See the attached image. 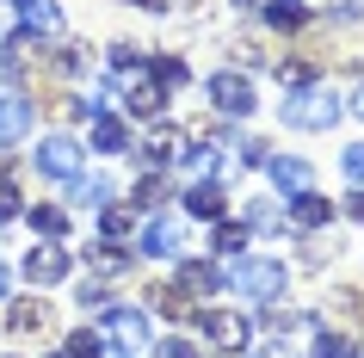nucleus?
Returning <instances> with one entry per match:
<instances>
[{
  "mask_svg": "<svg viewBox=\"0 0 364 358\" xmlns=\"http://www.w3.org/2000/svg\"><path fill=\"white\" fill-rule=\"evenodd\" d=\"M216 265H223V290L259 302V309L290 290V265L284 260H266V253H235V260H216Z\"/></svg>",
  "mask_w": 364,
  "mask_h": 358,
  "instance_id": "nucleus-1",
  "label": "nucleus"
},
{
  "mask_svg": "<svg viewBox=\"0 0 364 358\" xmlns=\"http://www.w3.org/2000/svg\"><path fill=\"white\" fill-rule=\"evenodd\" d=\"M346 112V99L340 87H327V80H309V87H296V93H284V105H278V124L284 130H309V136H321L333 130Z\"/></svg>",
  "mask_w": 364,
  "mask_h": 358,
  "instance_id": "nucleus-2",
  "label": "nucleus"
},
{
  "mask_svg": "<svg viewBox=\"0 0 364 358\" xmlns=\"http://www.w3.org/2000/svg\"><path fill=\"white\" fill-rule=\"evenodd\" d=\"M93 327L105 334V346H117V352H142V346H154L149 309H136V302H105Z\"/></svg>",
  "mask_w": 364,
  "mask_h": 358,
  "instance_id": "nucleus-3",
  "label": "nucleus"
},
{
  "mask_svg": "<svg viewBox=\"0 0 364 358\" xmlns=\"http://www.w3.org/2000/svg\"><path fill=\"white\" fill-rule=\"evenodd\" d=\"M31 167L43 173V179H75V173H87V149H80L68 130H50V136H38V149H31Z\"/></svg>",
  "mask_w": 364,
  "mask_h": 358,
  "instance_id": "nucleus-4",
  "label": "nucleus"
},
{
  "mask_svg": "<svg viewBox=\"0 0 364 358\" xmlns=\"http://www.w3.org/2000/svg\"><path fill=\"white\" fill-rule=\"evenodd\" d=\"M198 334H204V339H210V346H216V352H247V346H253V321L247 315H235V309H198Z\"/></svg>",
  "mask_w": 364,
  "mask_h": 358,
  "instance_id": "nucleus-5",
  "label": "nucleus"
},
{
  "mask_svg": "<svg viewBox=\"0 0 364 358\" xmlns=\"http://www.w3.org/2000/svg\"><path fill=\"white\" fill-rule=\"evenodd\" d=\"M136 253H142V260H179V253H186V216L154 210L149 223L136 228Z\"/></svg>",
  "mask_w": 364,
  "mask_h": 358,
  "instance_id": "nucleus-6",
  "label": "nucleus"
},
{
  "mask_svg": "<svg viewBox=\"0 0 364 358\" xmlns=\"http://www.w3.org/2000/svg\"><path fill=\"white\" fill-rule=\"evenodd\" d=\"M210 105L223 117H253V80H247V68H216L210 75Z\"/></svg>",
  "mask_w": 364,
  "mask_h": 358,
  "instance_id": "nucleus-7",
  "label": "nucleus"
},
{
  "mask_svg": "<svg viewBox=\"0 0 364 358\" xmlns=\"http://www.w3.org/2000/svg\"><path fill=\"white\" fill-rule=\"evenodd\" d=\"M124 87V112L130 117H142V124H154V117H167V87L149 75V68H136V75H124L117 80Z\"/></svg>",
  "mask_w": 364,
  "mask_h": 358,
  "instance_id": "nucleus-8",
  "label": "nucleus"
},
{
  "mask_svg": "<svg viewBox=\"0 0 364 358\" xmlns=\"http://www.w3.org/2000/svg\"><path fill=\"white\" fill-rule=\"evenodd\" d=\"M68 272H75L68 241H38L31 253H25V278H31V290H50V284H62Z\"/></svg>",
  "mask_w": 364,
  "mask_h": 358,
  "instance_id": "nucleus-9",
  "label": "nucleus"
},
{
  "mask_svg": "<svg viewBox=\"0 0 364 358\" xmlns=\"http://www.w3.org/2000/svg\"><path fill=\"white\" fill-rule=\"evenodd\" d=\"M31 130H38V99L6 87V93H0V149H19Z\"/></svg>",
  "mask_w": 364,
  "mask_h": 358,
  "instance_id": "nucleus-10",
  "label": "nucleus"
},
{
  "mask_svg": "<svg viewBox=\"0 0 364 358\" xmlns=\"http://www.w3.org/2000/svg\"><path fill=\"white\" fill-rule=\"evenodd\" d=\"M284 223L296 228V235H321V228L333 223V198H321L315 186L296 191V198H284Z\"/></svg>",
  "mask_w": 364,
  "mask_h": 358,
  "instance_id": "nucleus-11",
  "label": "nucleus"
},
{
  "mask_svg": "<svg viewBox=\"0 0 364 358\" xmlns=\"http://www.w3.org/2000/svg\"><path fill=\"white\" fill-rule=\"evenodd\" d=\"M223 161H229V154L216 149V142H204V136H186V142L173 149V167L186 173V179H216V173H223Z\"/></svg>",
  "mask_w": 364,
  "mask_h": 358,
  "instance_id": "nucleus-12",
  "label": "nucleus"
},
{
  "mask_svg": "<svg viewBox=\"0 0 364 358\" xmlns=\"http://www.w3.org/2000/svg\"><path fill=\"white\" fill-rule=\"evenodd\" d=\"M186 142V130L179 124H167V117H154V130L136 142V167H173V149Z\"/></svg>",
  "mask_w": 364,
  "mask_h": 358,
  "instance_id": "nucleus-13",
  "label": "nucleus"
},
{
  "mask_svg": "<svg viewBox=\"0 0 364 358\" xmlns=\"http://www.w3.org/2000/svg\"><path fill=\"white\" fill-rule=\"evenodd\" d=\"M179 204H186V223H223V216H229V198H223V186H216V179H192V186L179 191Z\"/></svg>",
  "mask_w": 364,
  "mask_h": 358,
  "instance_id": "nucleus-14",
  "label": "nucleus"
},
{
  "mask_svg": "<svg viewBox=\"0 0 364 358\" xmlns=\"http://www.w3.org/2000/svg\"><path fill=\"white\" fill-rule=\"evenodd\" d=\"M266 179H272L278 198H296V191L315 186V167H309L303 154H272V161H266Z\"/></svg>",
  "mask_w": 364,
  "mask_h": 358,
  "instance_id": "nucleus-15",
  "label": "nucleus"
},
{
  "mask_svg": "<svg viewBox=\"0 0 364 358\" xmlns=\"http://www.w3.org/2000/svg\"><path fill=\"white\" fill-rule=\"evenodd\" d=\"M93 130H87V149L93 154H130L136 142H130V117H117V112H105V117H87Z\"/></svg>",
  "mask_w": 364,
  "mask_h": 358,
  "instance_id": "nucleus-16",
  "label": "nucleus"
},
{
  "mask_svg": "<svg viewBox=\"0 0 364 358\" xmlns=\"http://www.w3.org/2000/svg\"><path fill=\"white\" fill-rule=\"evenodd\" d=\"M173 290H186V297H223V265L216 260H179Z\"/></svg>",
  "mask_w": 364,
  "mask_h": 358,
  "instance_id": "nucleus-17",
  "label": "nucleus"
},
{
  "mask_svg": "<svg viewBox=\"0 0 364 358\" xmlns=\"http://www.w3.org/2000/svg\"><path fill=\"white\" fill-rule=\"evenodd\" d=\"M68 204H80V210L117 204V179L112 173H75V179H68Z\"/></svg>",
  "mask_w": 364,
  "mask_h": 358,
  "instance_id": "nucleus-18",
  "label": "nucleus"
},
{
  "mask_svg": "<svg viewBox=\"0 0 364 358\" xmlns=\"http://www.w3.org/2000/svg\"><path fill=\"white\" fill-rule=\"evenodd\" d=\"M6 327H13L19 339L50 334V302H43V297H13V302H6Z\"/></svg>",
  "mask_w": 364,
  "mask_h": 358,
  "instance_id": "nucleus-19",
  "label": "nucleus"
},
{
  "mask_svg": "<svg viewBox=\"0 0 364 358\" xmlns=\"http://www.w3.org/2000/svg\"><path fill=\"white\" fill-rule=\"evenodd\" d=\"M19 6V31L31 38H62V6L56 0H13Z\"/></svg>",
  "mask_w": 364,
  "mask_h": 358,
  "instance_id": "nucleus-20",
  "label": "nucleus"
},
{
  "mask_svg": "<svg viewBox=\"0 0 364 358\" xmlns=\"http://www.w3.org/2000/svg\"><path fill=\"white\" fill-rule=\"evenodd\" d=\"M130 265H136V253H124V247H117V241H93V247H87V272H93L99 284L124 278Z\"/></svg>",
  "mask_w": 364,
  "mask_h": 358,
  "instance_id": "nucleus-21",
  "label": "nucleus"
},
{
  "mask_svg": "<svg viewBox=\"0 0 364 358\" xmlns=\"http://www.w3.org/2000/svg\"><path fill=\"white\" fill-rule=\"evenodd\" d=\"M167 198H179V191H173V179H167L161 167H142V179H136V191H130V204H136V210H161Z\"/></svg>",
  "mask_w": 364,
  "mask_h": 358,
  "instance_id": "nucleus-22",
  "label": "nucleus"
},
{
  "mask_svg": "<svg viewBox=\"0 0 364 358\" xmlns=\"http://www.w3.org/2000/svg\"><path fill=\"white\" fill-rule=\"evenodd\" d=\"M247 241H253V228H247V223H229V216H223V223H210V253H216V260L247 253Z\"/></svg>",
  "mask_w": 364,
  "mask_h": 358,
  "instance_id": "nucleus-23",
  "label": "nucleus"
},
{
  "mask_svg": "<svg viewBox=\"0 0 364 358\" xmlns=\"http://www.w3.org/2000/svg\"><path fill=\"white\" fill-rule=\"evenodd\" d=\"M130 235H136V204L117 198V204L99 210V241H130Z\"/></svg>",
  "mask_w": 364,
  "mask_h": 358,
  "instance_id": "nucleus-24",
  "label": "nucleus"
},
{
  "mask_svg": "<svg viewBox=\"0 0 364 358\" xmlns=\"http://www.w3.org/2000/svg\"><path fill=\"white\" fill-rule=\"evenodd\" d=\"M272 75H278L284 93H296V87H309V80H321V68H315L309 56H278V62H272Z\"/></svg>",
  "mask_w": 364,
  "mask_h": 358,
  "instance_id": "nucleus-25",
  "label": "nucleus"
},
{
  "mask_svg": "<svg viewBox=\"0 0 364 358\" xmlns=\"http://www.w3.org/2000/svg\"><path fill=\"white\" fill-rule=\"evenodd\" d=\"M259 13H266L272 31H303V25H309V6H303V0H266Z\"/></svg>",
  "mask_w": 364,
  "mask_h": 358,
  "instance_id": "nucleus-26",
  "label": "nucleus"
},
{
  "mask_svg": "<svg viewBox=\"0 0 364 358\" xmlns=\"http://www.w3.org/2000/svg\"><path fill=\"white\" fill-rule=\"evenodd\" d=\"M25 223L38 228L43 241H62V235H68V210H62V204H31V210H25Z\"/></svg>",
  "mask_w": 364,
  "mask_h": 358,
  "instance_id": "nucleus-27",
  "label": "nucleus"
},
{
  "mask_svg": "<svg viewBox=\"0 0 364 358\" xmlns=\"http://www.w3.org/2000/svg\"><path fill=\"white\" fill-rule=\"evenodd\" d=\"M117 99H124L117 80H93V87L80 93V112H87V117H105V112H117Z\"/></svg>",
  "mask_w": 364,
  "mask_h": 358,
  "instance_id": "nucleus-28",
  "label": "nucleus"
},
{
  "mask_svg": "<svg viewBox=\"0 0 364 358\" xmlns=\"http://www.w3.org/2000/svg\"><path fill=\"white\" fill-rule=\"evenodd\" d=\"M315 358H352V334L346 327H327V321H315V346H309Z\"/></svg>",
  "mask_w": 364,
  "mask_h": 358,
  "instance_id": "nucleus-29",
  "label": "nucleus"
},
{
  "mask_svg": "<svg viewBox=\"0 0 364 358\" xmlns=\"http://www.w3.org/2000/svg\"><path fill=\"white\" fill-rule=\"evenodd\" d=\"M149 75L173 93V87H186V80H192V62H186V56H149Z\"/></svg>",
  "mask_w": 364,
  "mask_h": 358,
  "instance_id": "nucleus-30",
  "label": "nucleus"
},
{
  "mask_svg": "<svg viewBox=\"0 0 364 358\" xmlns=\"http://www.w3.org/2000/svg\"><path fill=\"white\" fill-rule=\"evenodd\" d=\"M105 62H112L117 75H130V68H149V43H130V38H117L112 50H105Z\"/></svg>",
  "mask_w": 364,
  "mask_h": 358,
  "instance_id": "nucleus-31",
  "label": "nucleus"
},
{
  "mask_svg": "<svg viewBox=\"0 0 364 358\" xmlns=\"http://www.w3.org/2000/svg\"><path fill=\"white\" fill-rule=\"evenodd\" d=\"M149 302H154V309H161L167 321H186V315H192V297H186V290H173V284H154Z\"/></svg>",
  "mask_w": 364,
  "mask_h": 358,
  "instance_id": "nucleus-32",
  "label": "nucleus"
},
{
  "mask_svg": "<svg viewBox=\"0 0 364 358\" xmlns=\"http://www.w3.org/2000/svg\"><path fill=\"white\" fill-rule=\"evenodd\" d=\"M309 315H296V309H278V302H266V309H259V327H266V334H296V327H303ZM309 327H315V321H309Z\"/></svg>",
  "mask_w": 364,
  "mask_h": 358,
  "instance_id": "nucleus-33",
  "label": "nucleus"
},
{
  "mask_svg": "<svg viewBox=\"0 0 364 358\" xmlns=\"http://www.w3.org/2000/svg\"><path fill=\"white\" fill-rule=\"evenodd\" d=\"M62 352L68 358H105V334L99 327H75V334L62 339Z\"/></svg>",
  "mask_w": 364,
  "mask_h": 358,
  "instance_id": "nucleus-34",
  "label": "nucleus"
},
{
  "mask_svg": "<svg viewBox=\"0 0 364 358\" xmlns=\"http://www.w3.org/2000/svg\"><path fill=\"white\" fill-rule=\"evenodd\" d=\"M241 223H247L253 235H278V228H284V210L272 204V198H259V204H253L247 216H241Z\"/></svg>",
  "mask_w": 364,
  "mask_h": 358,
  "instance_id": "nucleus-35",
  "label": "nucleus"
},
{
  "mask_svg": "<svg viewBox=\"0 0 364 358\" xmlns=\"http://www.w3.org/2000/svg\"><path fill=\"white\" fill-rule=\"evenodd\" d=\"M25 216V204H19V173L6 167L0 173V223H19Z\"/></svg>",
  "mask_w": 364,
  "mask_h": 358,
  "instance_id": "nucleus-36",
  "label": "nucleus"
},
{
  "mask_svg": "<svg viewBox=\"0 0 364 358\" xmlns=\"http://www.w3.org/2000/svg\"><path fill=\"white\" fill-rule=\"evenodd\" d=\"M75 302H80V309H93V315H99V309H105V302H112V284H99L93 272H87V278L75 284Z\"/></svg>",
  "mask_w": 364,
  "mask_h": 358,
  "instance_id": "nucleus-37",
  "label": "nucleus"
},
{
  "mask_svg": "<svg viewBox=\"0 0 364 358\" xmlns=\"http://www.w3.org/2000/svg\"><path fill=\"white\" fill-rule=\"evenodd\" d=\"M327 260H340V241H327V235H309V241H303V265H309V272H321Z\"/></svg>",
  "mask_w": 364,
  "mask_h": 358,
  "instance_id": "nucleus-38",
  "label": "nucleus"
},
{
  "mask_svg": "<svg viewBox=\"0 0 364 358\" xmlns=\"http://www.w3.org/2000/svg\"><path fill=\"white\" fill-rule=\"evenodd\" d=\"M340 173L352 179V186H364V142H352V149H340Z\"/></svg>",
  "mask_w": 364,
  "mask_h": 358,
  "instance_id": "nucleus-39",
  "label": "nucleus"
},
{
  "mask_svg": "<svg viewBox=\"0 0 364 358\" xmlns=\"http://www.w3.org/2000/svg\"><path fill=\"white\" fill-rule=\"evenodd\" d=\"M235 161H241V167H266V161H272V149H266V142H253V136H247V142L235 149Z\"/></svg>",
  "mask_w": 364,
  "mask_h": 358,
  "instance_id": "nucleus-40",
  "label": "nucleus"
},
{
  "mask_svg": "<svg viewBox=\"0 0 364 358\" xmlns=\"http://www.w3.org/2000/svg\"><path fill=\"white\" fill-rule=\"evenodd\" d=\"M154 358H198V346L186 334H173V339H161V346H154Z\"/></svg>",
  "mask_w": 364,
  "mask_h": 358,
  "instance_id": "nucleus-41",
  "label": "nucleus"
},
{
  "mask_svg": "<svg viewBox=\"0 0 364 358\" xmlns=\"http://www.w3.org/2000/svg\"><path fill=\"white\" fill-rule=\"evenodd\" d=\"M327 19H340V25L364 19V0H333V6H327Z\"/></svg>",
  "mask_w": 364,
  "mask_h": 358,
  "instance_id": "nucleus-42",
  "label": "nucleus"
},
{
  "mask_svg": "<svg viewBox=\"0 0 364 358\" xmlns=\"http://www.w3.org/2000/svg\"><path fill=\"white\" fill-rule=\"evenodd\" d=\"M235 62H241V68H259L266 56H259V43H253V38H241V43H235Z\"/></svg>",
  "mask_w": 364,
  "mask_h": 358,
  "instance_id": "nucleus-43",
  "label": "nucleus"
},
{
  "mask_svg": "<svg viewBox=\"0 0 364 358\" xmlns=\"http://www.w3.org/2000/svg\"><path fill=\"white\" fill-rule=\"evenodd\" d=\"M247 358H296V346H284V339L278 346H247Z\"/></svg>",
  "mask_w": 364,
  "mask_h": 358,
  "instance_id": "nucleus-44",
  "label": "nucleus"
},
{
  "mask_svg": "<svg viewBox=\"0 0 364 358\" xmlns=\"http://www.w3.org/2000/svg\"><path fill=\"white\" fill-rule=\"evenodd\" d=\"M346 216H352V223H364V186H352V204H346Z\"/></svg>",
  "mask_w": 364,
  "mask_h": 358,
  "instance_id": "nucleus-45",
  "label": "nucleus"
},
{
  "mask_svg": "<svg viewBox=\"0 0 364 358\" xmlns=\"http://www.w3.org/2000/svg\"><path fill=\"white\" fill-rule=\"evenodd\" d=\"M124 6H136V13H167L173 0H124Z\"/></svg>",
  "mask_w": 364,
  "mask_h": 358,
  "instance_id": "nucleus-46",
  "label": "nucleus"
},
{
  "mask_svg": "<svg viewBox=\"0 0 364 358\" xmlns=\"http://www.w3.org/2000/svg\"><path fill=\"white\" fill-rule=\"evenodd\" d=\"M235 13H259V6H266V0H229Z\"/></svg>",
  "mask_w": 364,
  "mask_h": 358,
  "instance_id": "nucleus-47",
  "label": "nucleus"
},
{
  "mask_svg": "<svg viewBox=\"0 0 364 358\" xmlns=\"http://www.w3.org/2000/svg\"><path fill=\"white\" fill-rule=\"evenodd\" d=\"M0 297H13V272H6V260H0Z\"/></svg>",
  "mask_w": 364,
  "mask_h": 358,
  "instance_id": "nucleus-48",
  "label": "nucleus"
},
{
  "mask_svg": "<svg viewBox=\"0 0 364 358\" xmlns=\"http://www.w3.org/2000/svg\"><path fill=\"white\" fill-rule=\"evenodd\" d=\"M352 112H358V117H364V87H358V99H352Z\"/></svg>",
  "mask_w": 364,
  "mask_h": 358,
  "instance_id": "nucleus-49",
  "label": "nucleus"
},
{
  "mask_svg": "<svg viewBox=\"0 0 364 358\" xmlns=\"http://www.w3.org/2000/svg\"><path fill=\"white\" fill-rule=\"evenodd\" d=\"M43 358H68V352H43Z\"/></svg>",
  "mask_w": 364,
  "mask_h": 358,
  "instance_id": "nucleus-50",
  "label": "nucleus"
},
{
  "mask_svg": "<svg viewBox=\"0 0 364 358\" xmlns=\"http://www.w3.org/2000/svg\"><path fill=\"white\" fill-rule=\"evenodd\" d=\"M117 358H136V352H117Z\"/></svg>",
  "mask_w": 364,
  "mask_h": 358,
  "instance_id": "nucleus-51",
  "label": "nucleus"
}]
</instances>
